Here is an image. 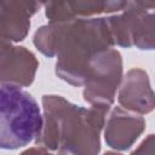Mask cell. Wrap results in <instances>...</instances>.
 I'll use <instances>...</instances> for the list:
<instances>
[{
  "mask_svg": "<svg viewBox=\"0 0 155 155\" xmlns=\"http://www.w3.org/2000/svg\"><path fill=\"white\" fill-rule=\"evenodd\" d=\"M42 117L34 97L15 86H0V148L18 149L40 132Z\"/></svg>",
  "mask_w": 155,
  "mask_h": 155,
  "instance_id": "6da1fadb",
  "label": "cell"
}]
</instances>
